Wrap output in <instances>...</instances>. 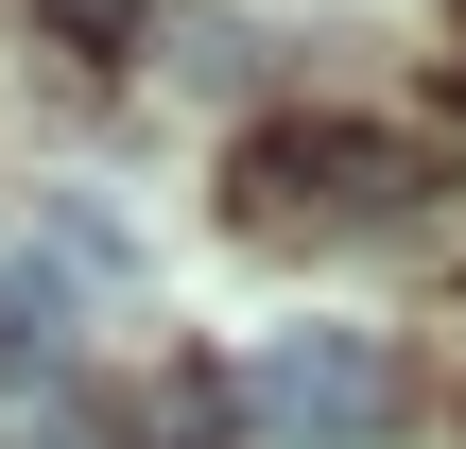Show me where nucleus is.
I'll return each instance as SVG.
<instances>
[{"label":"nucleus","instance_id":"obj_2","mask_svg":"<svg viewBox=\"0 0 466 449\" xmlns=\"http://www.w3.org/2000/svg\"><path fill=\"white\" fill-rule=\"evenodd\" d=\"M225 415L277 449H363V433H398V363H380V329H277L225 363Z\"/></svg>","mask_w":466,"mask_h":449},{"label":"nucleus","instance_id":"obj_3","mask_svg":"<svg viewBox=\"0 0 466 449\" xmlns=\"http://www.w3.org/2000/svg\"><path fill=\"white\" fill-rule=\"evenodd\" d=\"M0 381H52V277L0 294Z\"/></svg>","mask_w":466,"mask_h":449},{"label":"nucleus","instance_id":"obj_4","mask_svg":"<svg viewBox=\"0 0 466 449\" xmlns=\"http://www.w3.org/2000/svg\"><path fill=\"white\" fill-rule=\"evenodd\" d=\"M52 277H104V294H121V225H104V208H52Z\"/></svg>","mask_w":466,"mask_h":449},{"label":"nucleus","instance_id":"obj_1","mask_svg":"<svg viewBox=\"0 0 466 449\" xmlns=\"http://www.w3.org/2000/svg\"><path fill=\"white\" fill-rule=\"evenodd\" d=\"M398 208H415V138H380V121H259L225 173V225H259V242H346Z\"/></svg>","mask_w":466,"mask_h":449},{"label":"nucleus","instance_id":"obj_5","mask_svg":"<svg viewBox=\"0 0 466 449\" xmlns=\"http://www.w3.org/2000/svg\"><path fill=\"white\" fill-rule=\"evenodd\" d=\"M35 17H52V35H69V52H104V35H121V17H138V0H35Z\"/></svg>","mask_w":466,"mask_h":449}]
</instances>
